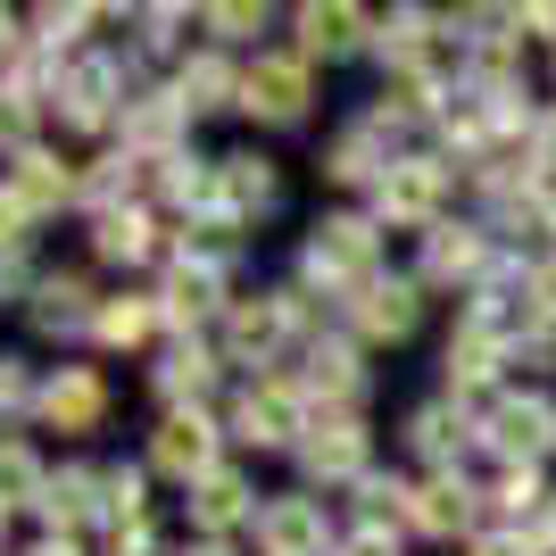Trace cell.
Returning a JSON list of instances; mask_svg holds the SVG:
<instances>
[{"instance_id":"1","label":"cell","mask_w":556,"mask_h":556,"mask_svg":"<svg viewBox=\"0 0 556 556\" xmlns=\"http://www.w3.org/2000/svg\"><path fill=\"white\" fill-rule=\"evenodd\" d=\"M150 465L175 473V482H208L216 473V424L200 416V407H175V416L159 424V441H150Z\"/></svg>"},{"instance_id":"2","label":"cell","mask_w":556,"mask_h":556,"mask_svg":"<svg viewBox=\"0 0 556 556\" xmlns=\"http://www.w3.org/2000/svg\"><path fill=\"white\" fill-rule=\"evenodd\" d=\"M307 275L325 282H366L374 275V225L366 216H325L316 241H307Z\"/></svg>"},{"instance_id":"3","label":"cell","mask_w":556,"mask_h":556,"mask_svg":"<svg viewBox=\"0 0 556 556\" xmlns=\"http://www.w3.org/2000/svg\"><path fill=\"white\" fill-rule=\"evenodd\" d=\"M490 441H498V457L507 465H532V457H548L556 448V407L548 399H498V407H490Z\"/></svg>"},{"instance_id":"4","label":"cell","mask_w":556,"mask_h":556,"mask_svg":"<svg viewBox=\"0 0 556 556\" xmlns=\"http://www.w3.org/2000/svg\"><path fill=\"white\" fill-rule=\"evenodd\" d=\"M232 424H241V441H257V448L307 441V424H300V391H291V382H250V391H241V407H232Z\"/></svg>"},{"instance_id":"5","label":"cell","mask_w":556,"mask_h":556,"mask_svg":"<svg viewBox=\"0 0 556 556\" xmlns=\"http://www.w3.org/2000/svg\"><path fill=\"white\" fill-rule=\"evenodd\" d=\"M257 548L266 556H325L332 548L325 507H316V498H275V507L257 515Z\"/></svg>"},{"instance_id":"6","label":"cell","mask_w":556,"mask_h":556,"mask_svg":"<svg viewBox=\"0 0 556 556\" xmlns=\"http://www.w3.org/2000/svg\"><path fill=\"white\" fill-rule=\"evenodd\" d=\"M241 109L275 116V125L307 116V59H257V67L241 75Z\"/></svg>"},{"instance_id":"7","label":"cell","mask_w":556,"mask_h":556,"mask_svg":"<svg viewBox=\"0 0 556 556\" xmlns=\"http://www.w3.org/2000/svg\"><path fill=\"white\" fill-rule=\"evenodd\" d=\"M441 191H448V166L441 159H391V175H382V216L424 225V216L441 208Z\"/></svg>"},{"instance_id":"8","label":"cell","mask_w":556,"mask_h":556,"mask_svg":"<svg viewBox=\"0 0 556 556\" xmlns=\"http://www.w3.org/2000/svg\"><path fill=\"white\" fill-rule=\"evenodd\" d=\"M307 473H325V482H349V473H366V432L349 416H325V424H307V441H300Z\"/></svg>"},{"instance_id":"9","label":"cell","mask_w":556,"mask_h":556,"mask_svg":"<svg viewBox=\"0 0 556 556\" xmlns=\"http://www.w3.org/2000/svg\"><path fill=\"white\" fill-rule=\"evenodd\" d=\"M282 332H291V300H241L225 316V349L232 357H257V366L282 349Z\"/></svg>"},{"instance_id":"10","label":"cell","mask_w":556,"mask_h":556,"mask_svg":"<svg viewBox=\"0 0 556 556\" xmlns=\"http://www.w3.org/2000/svg\"><path fill=\"white\" fill-rule=\"evenodd\" d=\"M109 100H116L109 59H67V67H59V109H67V125H100Z\"/></svg>"},{"instance_id":"11","label":"cell","mask_w":556,"mask_h":556,"mask_svg":"<svg viewBox=\"0 0 556 556\" xmlns=\"http://www.w3.org/2000/svg\"><path fill=\"white\" fill-rule=\"evenodd\" d=\"M357 325L374 332V341H407L416 332V282H366V300H357Z\"/></svg>"},{"instance_id":"12","label":"cell","mask_w":556,"mask_h":556,"mask_svg":"<svg viewBox=\"0 0 556 556\" xmlns=\"http://www.w3.org/2000/svg\"><path fill=\"white\" fill-rule=\"evenodd\" d=\"M100 490H109V473H84V465H67V473H59V482L42 490V515L50 523H92V515H109V498H100Z\"/></svg>"},{"instance_id":"13","label":"cell","mask_w":556,"mask_h":556,"mask_svg":"<svg viewBox=\"0 0 556 556\" xmlns=\"http://www.w3.org/2000/svg\"><path fill=\"white\" fill-rule=\"evenodd\" d=\"M424 523V532H441V540H457L465 523H473V490L457 482V473H432V482L416 490V507H407Z\"/></svg>"},{"instance_id":"14","label":"cell","mask_w":556,"mask_h":556,"mask_svg":"<svg viewBox=\"0 0 556 556\" xmlns=\"http://www.w3.org/2000/svg\"><path fill=\"white\" fill-rule=\"evenodd\" d=\"M241 515H250V482H241V473L216 465L208 482H191V523H200V532H232Z\"/></svg>"},{"instance_id":"15","label":"cell","mask_w":556,"mask_h":556,"mask_svg":"<svg viewBox=\"0 0 556 556\" xmlns=\"http://www.w3.org/2000/svg\"><path fill=\"white\" fill-rule=\"evenodd\" d=\"M216 208H225V216L275 208V166H266V159H225V175H216Z\"/></svg>"},{"instance_id":"16","label":"cell","mask_w":556,"mask_h":556,"mask_svg":"<svg viewBox=\"0 0 556 556\" xmlns=\"http://www.w3.org/2000/svg\"><path fill=\"white\" fill-rule=\"evenodd\" d=\"M67 191H75V175H67V166H59V159H42V150H25V159H17V184H9V200H17L25 216L59 208Z\"/></svg>"},{"instance_id":"17","label":"cell","mask_w":556,"mask_h":556,"mask_svg":"<svg viewBox=\"0 0 556 556\" xmlns=\"http://www.w3.org/2000/svg\"><path fill=\"white\" fill-rule=\"evenodd\" d=\"M42 416L59 424V432H92V424H100V382H92L84 366L59 374V382L42 391Z\"/></svg>"},{"instance_id":"18","label":"cell","mask_w":556,"mask_h":556,"mask_svg":"<svg viewBox=\"0 0 556 556\" xmlns=\"http://www.w3.org/2000/svg\"><path fill=\"white\" fill-rule=\"evenodd\" d=\"M159 307L175 316V325H200V316L216 307V266H175L166 291H159Z\"/></svg>"},{"instance_id":"19","label":"cell","mask_w":556,"mask_h":556,"mask_svg":"<svg viewBox=\"0 0 556 556\" xmlns=\"http://www.w3.org/2000/svg\"><path fill=\"white\" fill-rule=\"evenodd\" d=\"M498 332H482L473 325V316H465V332L457 341H448V382H457V391H473V382H490V366H498Z\"/></svg>"},{"instance_id":"20","label":"cell","mask_w":556,"mask_h":556,"mask_svg":"<svg viewBox=\"0 0 556 556\" xmlns=\"http://www.w3.org/2000/svg\"><path fill=\"white\" fill-rule=\"evenodd\" d=\"M300 34H307V50L341 59V50L366 42V9H300Z\"/></svg>"},{"instance_id":"21","label":"cell","mask_w":556,"mask_h":556,"mask_svg":"<svg viewBox=\"0 0 556 556\" xmlns=\"http://www.w3.org/2000/svg\"><path fill=\"white\" fill-rule=\"evenodd\" d=\"M225 92H241V75H232L225 59H200V67H184V92H175V109H225Z\"/></svg>"},{"instance_id":"22","label":"cell","mask_w":556,"mask_h":556,"mask_svg":"<svg viewBox=\"0 0 556 556\" xmlns=\"http://www.w3.org/2000/svg\"><path fill=\"white\" fill-rule=\"evenodd\" d=\"M307 366H316V374H307L316 391H332V399H349V391H357V349H341V341H316V349H307Z\"/></svg>"},{"instance_id":"23","label":"cell","mask_w":556,"mask_h":556,"mask_svg":"<svg viewBox=\"0 0 556 556\" xmlns=\"http://www.w3.org/2000/svg\"><path fill=\"white\" fill-rule=\"evenodd\" d=\"M332 175H341V184L391 175V159H374V125H357V134H341V141H332Z\"/></svg>"},{"instance_id":"24","label":"cell","mask_w":556,"mask_h":556,"mask_svg":"<svg viewBox=\"0 0 556 556\" xmlns=\"http://www.w3.org/2000/svg\"><path fill=\"white\" fill-rule=\"evenodd\" d=\"M92 325H100V341H116V349H134L141 332L159 325V307H150V300H109V307H100V316H92Z\"/></svg>"},{"instance_id":"25","label":"cell","mask_w":556,"mask_h":556,"mask_svg":"<svg viewBox=\"0 0 556 556\" xmlns=\"http://www.w3.org/2000/svg\"><path fill=\"white\" fill-rule=\"evenodd\" d=\"M150 250V216L141 208H109L100 216V257H141Z\"/></svg>"},{"instance_id":"26","label":"cell","mask_w":556,"mask_h":556,"mask_svg":"<svg viewBox=\"0 0 556 556\" xmlns=\"http://www.w3.org/2000/svg\"><path fill=\"white\" fill-rule=\"evenodd\" d=\"M416 448L448 465V457L465 448V416H457V407H424V416H416Z\"/></svg>"},{"instance_id":"27","label":"cell","mask_w":556,"mask_h":556,"mask_svg":"<svg viewBox=\"0 0 556 556\" xmlns=\"http://www.w3.org/2000/svg\"><path fill=\"white\" fill-rule=\"evenodd\" d=\"M42 465L25 457V448H0V507H25V498H42Z\"/></svg>"},{"instance_id":"28","label":"cell","mask_w":556,"mask_h":556,"mask_svg":"<svg viewBox=\"0 0 556 556\" xmlns=\"http://www.w3.org/2000/svg\"><path fill=\"white\" fill-rule=\"evenodd\" d=\"M482 266V232H432V275H473Z\"/></svg>"},{"instance_id":"29","label":"cell","mask_w":556,"mask_h":556,"mask_svg":"<svg viewBox=\"0 0 556 556\" xmlns=\"http://www.w3.org/2000/svg\"><path fill=\"white\" fill-rule=\"evenodd\" d=\"M34 325H50V332L84 325V282H42V300H34Z\"/></svg>"},{"instance_id":"30","label":"cell","mask_w":556,"mask_h":556,"mask_svg":"<svg viewBox=\"0 0 556 556\" xmlns=\"http://www.w3.org/2000/svg\"><path fill=\"white\" fill-rule=\"evenodd\" d=\"M208 374H216V366H208V349H175L159 382H166L175 399H200V391H208Z\"/></svg>"},{"instance_id":"31","label":"cell","mask_w":556,"mask_h":556,"mask_svg":"<svg viewBox=\"0 0 556 556\" xmlns=\"http://www.w3.org/2000/svg\"><path fill=\"white\" fill-rule=\"evenodd\" d=\"M175 116H184L175 100H166V109H134V116H125V141H141V150H159V141L175 134Z\"/></svg>"},{"instance_id":"32","label":"cell","mask_w":556,"mask_h":556,"mask_svg":"<svg viewBox=\"0 0 556 556\" xmlns=\"http://www.w3.org/2000/svg\"><path fill=\"white\" fill-rule=\"evenodd\" d=\"M25 134H34V109H25V92H0V150H17V159H25Z\"/></svg>"},{"instance_id":"33","label":"cell","mask_w":556,"mask_h":556,"mask_svg":"<svg viewBox=\"0 0 556 556\" xmlns=\"http://www.w3.org/2000/svg\"><path fill=\"white\" fill-rule=\"evenodd\" d=\"M498 498H507V507H540V482H532V465H507V473H498Z\"/></svg>"},{"instance_id":"34","label":"cell","mask_w":556,"mask_h":556,"mask_svg":"<svg viewBox=\"0 0 556 556\" xmlns=\"http://www.w3.org/2000/svg\"><path fill=\"white\" fill-rule=\"evenodd\" d=\"M42 42H75V25H92V9H42Z\"/></svg>"},{"instance_id":"35","label":"cell","mask_w":556,"mask_h":556,"mask_svg":"<svg viewBox=\"0 0 556 556\" xmlns=\"http://www.w3.org/2000/svg\"><path fill=\"white\" fill-rule=\"evenodd\" d=\"M465 556H532V540H523V532H490V540H473Z\"/></svg>"},{"instance_id":"36","label":"cell","mask_w":556,"mask_h":556,"mask_svg":"<svg viewBox=\"0 0 556 556\" xmlns=\"http://www.w3.org/2000/svg\"><path fill=\"white\" fill-rule=\"evenodd\" d=\"M17 241H25V208H17V200H9V191H0V257L17 250Z\"/></svg>"},{"instance_id":"37","label":"cell","mask_w":556,"mask_h":556,"mask_svg":"<svg viewBox=\"0 0 556 556\" xmlns=\"http://www.w3.org/2000/svg\"><path fill=\"white\" fill-rule=\"evenodd\" d=\"M341 556H399V540H391V532H374V523H366V532L349 540V548H341Z\"/></svg>"},{"instance_id":"38","label":"cell","mask_w":556,"mask_h":556,"mask_svg":"<svg viewBox=\"0 0 556 556\" xmlns=\"http://www.w3.org/2000/svg\"><path fill=\"white\" fill-rule=\"evenodd\" d=\"M208 25H216V34H250L257 9H241V0H232V9H208Z\"/></svg>"},{"instance_id":"39","label":"cell","mask_w":556,"mask_h":556,"mask_svg":"<svg viewBox=\"0 0 556 556\" xmlns=\"http://www.w3.org/2000/svg\"><path fill=\"white\" fill-rule=\"evenodd\" d=\"M9 50H17V17H9V9H0V59H9Z\"/></svg>"},{"instance_id":"40","label":"cell","mask_w":556,"mask_h":556,"mask_svg":"<svg viewBox=\"0 0 556 556\" xmlns=\"http://www.w3.org/2000/svg\"><path fill=\"white\" fill-rule=\"evenodd\" d=\"M34 556H75V540H42V548H34Z\"/></svg>"},{"instance_id":"41","label":"cell","mask_w":556,"mask_h":556,"mask_svg":"<svg viewBox=\"0 0 556 556\" xmlns=\"http://www.w3.org/2000/svg\"><path fill=\"white\" fill-rule=\"evenodd\" d=\"M191 556H232V548H216V540H208V548H191Z\"/></svg>"}]
</instances>
